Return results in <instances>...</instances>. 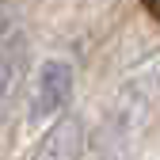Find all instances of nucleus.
I'll return each instance as SVG.
<instances>
[{
  "label": "nucleus",
  "instance_id": "nucleus-3",
  "mask_svg": "<svg viewBox=\"0 0 160 160\" xmlns=\"http://www.w3.org/2000/svg\"><path fill=\"white\" fill-rule=\"evenodd\" d=\"M27 65H31L27 34L23 31H4V38H0V122L8 118V111L15 107L19 92H23Z\"/></svg>",
  "mask_w": 160,
  "mask_h": 160
},
{
  "label": "nucleus",
  "instance_id": "nucleus-1",
  "mask_svg": "<svg viewBox=\"0 0 160 160\" xmlns=\"http://www.w3.org/2000/svg\"><path fill=\"white\" fill-rule=\"evenodd\" d=\"M156 107H160V57L141 65L137 72H130V80L111 99V111H107V122H103L99 137L111 141V149H126L149 126Z\"/></svg>",
  "mask_w": 160,
  "mask_h": 160
},
{
  "label": "nucleus",
  "instance_id": "nucleus-4",
  "mask_svg": "<svg viewBox=\"0 0 160 160\" xmlns=\"http://www.w3.org/2000/svg\"><path fill=\"white\" fill-rule=\"evenodd\" d=\"M76 152H84V122L69 114L46 133V141L38 145V156H76Z\"/></svg>",
  "mask_w": 160,
  "mask_h": 160
},
{
  "label": "nucleus",
  "instance_id": "nucleus-2",
  "mask_svg": "<svg viewBox=\"0 0 160 160\" xmlns=\"http://www.w3.org/2000/svg\"><path fill=\"white\" fill-rule=\"evenodd\" d=\"M72 88H76V72L69 61H61V57L42 61L31 88V122L42 126L50 118H61L65 107L72 103Z\"/></svg>",
  "mask_w": 160,
  "mask_h": 160
}]
</instances>
